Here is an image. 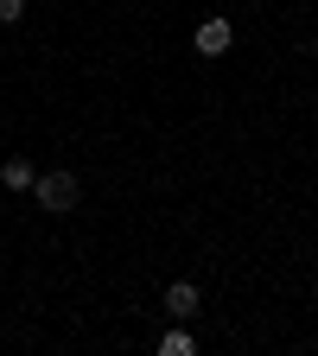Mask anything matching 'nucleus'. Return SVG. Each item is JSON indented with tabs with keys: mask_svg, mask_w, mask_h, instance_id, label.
Returning a JSON list of instances; mask_svg holds the SVG:
<instances>
[{
	"mask_svg": "<svg viewBox=\"0 0 318 356\" xmlns=\"http://www.w3.org/2000/svg\"><path fill=\"white\" fill-rule=\"evenodd\" d=\"M32 191H38V204L51 210V216L77 210V197H83V185H77L70 172H38V178H32Z\"/></svg>",
	"mask_w": 318,
	"mask_h": 356,
	"instance_id": "f257e3e1",
	"label": "nucleus"
},
{
	"mask_svg": "<svg viewBox=\"0 0 318 356\" xmlns=\"http://www.w3.org/2000/svg\"><path fill=\"white\" fill-rule=\"evenodd\" d=\"M32 159H0V185H7V191H32Z\"/></svg>",
	"mask_w": 318,
	"mask_h": 356,
	"instance_id": "20e7f679",
	"label": "nucleus"
},
{
	"mask_svg": "<svg viewBox=\"0 0 318 356\" xmlns=\"http://www.w3.org/2000/svg\"><path fill=\"white\" fill-rule=\"evenodd\" d=\"M198 305H204V293H198L191 280L166 286V318H178V325H185V318H198Z\"/></svg>",
	"mask_w": 318,
	"mask_h": 356,
	"instance_id": "7ed1b4c3",
	"label": "nucleus"
},
{
	"mask_svg": "<svg viewBox=\"0 0 318 356\" xmlns=\"http://www.w3.org/2000/svg\"><path fill=\"white\" fill-rule=\"evenodd\" d=\"M19 13H26V0H0V26H13Z\"/></svg>",
	"mask_w": 318,
	"mask_h": 356,
	"instance_id": "423d86ee",
	"label": "nucleus"
},
{
	"mask_svg": "<svg viewBox=\"0 0 318 356\" xmlns=\"http://www.w3.org/2000/svg\"><path fill=\"white\" fill-rule=\"evenodd\" d=\"M191 44H198L204 58H223V51L236 44V26H230V19H204V26L191 32Z\"/></svg>",
	"mask_w": 318,
	"mask_h": 356,
	"instance_id": "f03ea898",
	"label": "nucleus"
},
{
	"mask_svg": "<svg viewBox=\"0 0 318 356\" xmlns=\"http://www.w3.org/2000/svg\"><path fill=\"white\" fill-rule=\"evenodd\" d=\"M191 350H198L191 331H166V337H159V356H191Z\"/></svg>",
	"mask_w": 318,
	"mask_h": 356,
	"instance_id": "39448f33",
	"label": "nucleus"
}]
</instances>
